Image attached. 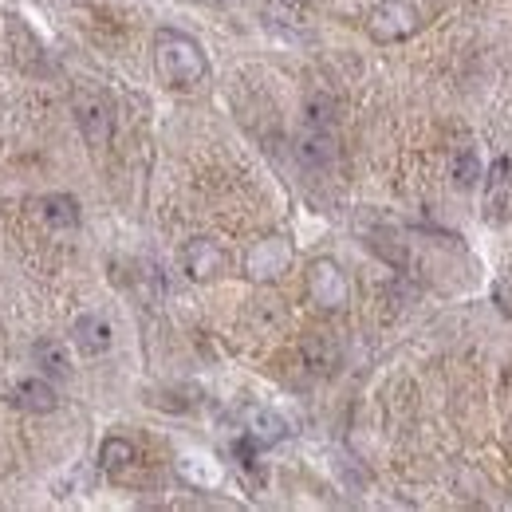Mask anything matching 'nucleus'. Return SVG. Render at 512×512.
Wrapping results in <instances>:
<instances>
[{
    "mask_svg": "<svg viewBox=\"0 0 512 512\" xmlns=\"http://www.w3.org/2000/svg\"><path fill=\"white\" fill-rule=\"evenodd\" d=\"M249 438H253L256 446H276L284 434H288V422L276 414V410H253L249 414V430H245Z\"/></svg>",
    "mask_w": 512,
    "mask_h": 512,
    "instance_id": "obj_8",
    "label": "nucleus"
},
{
    "mask_svg": "<svg viewBox=\"0 0 512 512\" xmlns=\"http://www.w3.org/2000/svg\"><path fill=\"white\" fill-rule=\"evenodd\" d=\"M12 402L20 410H32V414H52L60 406V394L48 379H24V383L12 386Z\"/></svg>",
    "mask_w": 512,
    "mask_h": 512,
    "instance_id": "obj_7",
    "label": "nucleus"
},
{
    "mask_svg": "<svg viewBox=\"0 0 512 512\" xmlns=\"http://www.w3.org/2000/svg\"><path fill=\"white\" fill-rule=\"evenodd\" d=\"M304 115H308V127L331 130L335 127L339 107H335V99H331V95H312V99H308V107H304Z\"/></svg>",
    "mask_w": 512,
    "mask_h": 512,
    "instance_id": "obj_15",
    "label": "nucleus"
},
{
    "mask_svg": "<svg viewBox=\"0 0 512 512\" xmlns=\"http://www.w3.org/2000/svg\"><path fill=\"white\" fill-rule=\"evenodd\" d=\"M40 209H44V221L52 229H75L79 225V201L71 193H48L40 201Z\"/></svg>",
    "mask_w": 512,
    "mask_h": 512,
    "instance_id": "obj_9",
    "label": "nucleus"
},
{
    "mask_svg": "<svg viewBox=\"0 0 512 512\" xmlns=\"http://www.w3.org/2000/svg\"><path fill=\"white\" fill-rule=\"evenodd\" d=\"M304 359H308V367L312 371H335V363H339V347H335V339L331 335H308V343H304Z\"/></svg>",
    "mask_w": 512,
    "mask_h": 512,
    "instance_id": "obj_12",
    "label": "nucleus"
},
{
    "mask_svg": "<svg viewBox=\"0 0 512 512\" xmlns=\"http://www.w3.org/2000/svg\"><path fill=\"white\" fill-rule=\"evenodd\" d=\"M512 217V162L497 158L489 166V182H485V221H509Z\"/></svg>",
    "mask_w": 512,
    "mask_h": 512,
    "instance_id": "obj_3",
    "label": "nucleus"
},
{
    "mask_svg": "<svg viewBox=\"0 0 512 512\" xmlns=\"http://www.w3.org/2000/svg\"><path fill=\"white\" fill-rule=\"evenodd\" d=\"M32 359L44 367L48 379H67V371H71V359H67L64 343H56V339H40L32 347Z\"/></svg>",
    "mask_w": 512,
    "mask_h": 512,
    "instance_id": "obj_11",
    "label": "nucleus"
},
{
    "mask_svg": "<svg viewBox=\"0 0 512 512\" xmlns=\"http://www.w3.org/2000/svg\"><path fill=\"white\" fill-rule=\"evenodd\" d=\"M477 178H481V162H477V154L465 146V150H457V158H453V182L461 186V190H469V186H477Z\"/></svg>",
    "mask_w": 512,
    "mask_h": 512,
    "instance_id": "obj_16",
    "label": "nucleus"
},
{
    "mask_svg": "<svg viewBox=\"0 0 512 512\" xmlns=\"http://www.w3.org/2000/svg\"><path fill=\"white\" fill-rule=\"evenodd\" d=\"M71 339H75V347L83 355H103V351H111V323L87 312V316H79L71 323Z\"/></svg>",
    "mask_w": 512,
    "mask_h": 512,
    "instance_id": "obj_6",
    "label": "nucleus"
},
{
    "mask_svg": "<svg viewBox=\"0 0 512 512\" xmlns=\"http://www.w3.org/2000/svg\"><path fill=\"white\" fill-rule=\"evenodd\" d=\"M134 446H130L127 438H107L103 449H99V465L107 469V473H123L127 465H134Z\"/></svg>",
    "mask_w": 512,
    "mask_h": 512,
    "instance_id": "obj_13",
    "label": "nucleus"
},
{
    "mask_svg": "<svg viewBox=\"0 0 512 512\" xmlns=\"http://www.w3.org/2000/svg\"><path fill=\"white\" fill-rule=\"evenodd\" d=\"M182 264H186V272H190L193 280H213V276L225 272V253H221L213 241L197 237V241H190V245L182 249Z\"/></svg>",
    "mask_w": 512,
    "mask_h": 512,
    "instance_id": "obj_5",
    "label": "nucleus"
},
{
    "mask_svg": "<svg viewBox=\"0 0 512 512\" xmlns=\"http://www.w3.org/2000/svg\"><path fill=\"white\" fill-rule=\"evenodd\" d=\"M308 288L323 308H343L347 304V280L339 276V268L331 260H316L308 272Z\"/></svg>",
    "mask_w": 512,
    "mask_h": 512,
    "instance_id": "obj_4",
    "label": "nucleus"
},
{
    "mask_svg": "<svg viewBox=\"0 0 512 512\" xmlns=\"http://www.w3.org/2000/svg\"><path fill=\"white\" fill-rule=\"evenodd\" d=\"M209 4H221V0H209Z\"/></svg>",
    "mask_w": 512,
    "mask_h": 512,
    "instance_id": "obj_18",
    "label": "nucleus"
},
{
    "mask_svg": "<svg viewBox=\"0 0 512 512\" xmlns=\"http://www.w3.org/2000/svg\"><path fill=\"white\" fill-rule=\"evenodd\" d=\"M288 264V249L280 241H264L253 256V276H276Z\"/></svg>",
    "mask_w": 512,
    "mask_h": 512,
    "instance_id": "obj_14",
    "label": "nucleus"
},
{
    "mask_svg": "<svg viewBox=\"0 0 512 512\" xmlns=\"http://www.w3.org/2000/svg\"><path fill=\"white\" fill-rule=\"evenodd\" d=\"M154 67L162 75L166 87H178V91H190L205 79V56L197 48V40H190L186 32H174V28H162L154 36Z\"/></svg>",
    "mask_w": 512,
    "mask_h": 512,
    "instance_id": "obj_1",
    "label": "nucleus"
},
{
    "mask_svg": "<svg viewBox=\"0 0 512 512\" xmlns=\"http://www.w3.org/2000/svg\"><path fill=\"white\" fill-rule=\"evenodd\" d=\"M280 4H292L296 8V4H308V0H280Z\"/></svg>",
    "mask_w": 512,
    "mask_h": 512,
    "instance_id": "obj_17",
    "label": "nucleus"
},
{
    "mask_svg": "<svg viewBox=\"0 0 512 512\" xmlns=\"http://www.w3.org/2000/svg\"><path fill=\"white\" fill-rule=\"evenodd\" d=\"M71 111H75V123L83 130L87 146H107V142H111L115 119H111V103H107L99 91H79V95L71 99Z\"/></svg>",
    "mask_w": 512,
    "mask_h": 512,
    "instance_id": "obj_2",
    "label": "nucleus"
},
{
    "mask_svg": "<svg viewBox=\"0 0 512 512\" xmlns=\"http://www.w3.org/2000/svg\"><path fill=\"white\" fill-rule=\"evenodd\" d=\"M300 158L308 166H331L335 162V138H331V130L308 127L304 142H300Z\"/></svg>",
    "mask_w": 512,
    "mask_h": 512,
    "instance_id": "obj_10",
    "label": "nucleus"
}]
</instances>
